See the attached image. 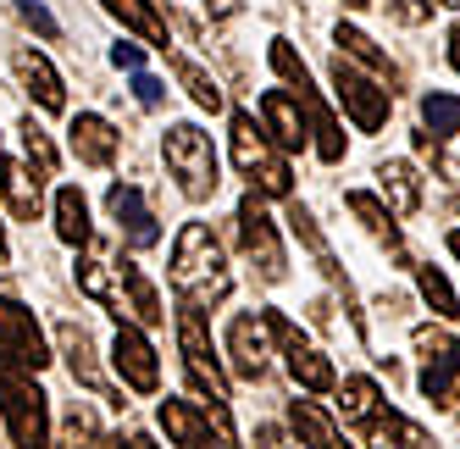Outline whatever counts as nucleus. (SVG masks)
<instances>
[{"instance_id": "nucleus-29", "label": "nucleus", "mask_w": 460, "mask_h": 449, "mask_svg": "<svg viewBox=\"0 0 460 449\" xmlns=\"http://www.w3.org/2000/svg\"><path fill=\"white\" fill-rule=\"evenodd\" d=\"M167 50H172V45H167ZM172 73H178V84L189 89V101L200 106V111H222V84H217L206 67H194L189 56H178V50H172Z\"/></svg>"}, {"instance_id": "nucleus-22", "label": "nucleus", "mask_w": 460, "mask_h": 449, "mask_svg": "<svg viewBox=\"0 0 460 449\" xmlns=\"http://www.w3.org/2000/svg\"><path fill=\"white\" fill-rule=\"evenodd\" d=\"M56 239L73 244V250L94 239V228H89V200H84L78 183H61L56 189Z\"/></svg>"}, {"instance_id": "nucleus-43", "label": "nucleus", "mask_w": 460, "mask_h": 449, "mask_svg": "<svg viewBox=\"0 0 460 449\" xmlns=\"http://www.w3.org/2000/svg\"><path fill=\"white\" fill-rule=\"evenodd\" d=\"M288 449H311V444H288Z\"/></svg>"}, {"instance_id": "nucleus-38", "label": "nucleus", "mask_w": 460, "mask_h": 449, "mask_svg": "<svg viewBox=\"0 0 460 449\" xmlns=\"http://www.w3.org/2000/svg\"><path fill=\"white\" fill-rule=\"evenodd\" d=\"M449 67H455V73H460V22H455V28H449Z\"/></svg>"}, {"instance_id": "nucleus-35", "label": "nucleus", "mask_w": 460, "mask_h": 449, "mask_svg": "<svg viewBox=\"0 0 460 449\" xmlns=\"http://www.w3.org/2000/svg\"><path fill=\"white\" fill-rule=\"evenodd\" d=\"M161 94H167V89H161L150 73H134V101L139 106H161Z\"/></svg>"}, {"instance_id": "nucleus-23", "label": "nucleus", "mask_w": 460, "mask_h": 449, "mask_svg": "<svg viewBox=\"0 0 460 449\" xmlns=\"http://www.w3.org/2000/svg\"><path fill=\"white\" fill-rule=\"evenodd\" d=\"M0 195H6L12 216L17 222H34L40 206H45V172H28V167H6V178H0Z\"/></svg>"}, {"instance_id": "nucleus-27", "label": "nucleus", "mask_w": 460, "mask_h": 449, "mask_svg": "<svg viewBox=\"0 0 460 449\" xmlns=\"http://www.w3.org/2000/svg\"><path fill=\"white\" fill-rule=\"evenodd\" d=\"M294 433H300V444H311V449H349L344 438H339V427L327 422V410L322 405H311V400H294Z\"/></svg>"}, {"instance_id": "nucleus-30", "label": "nucleus", "mask_w": 460, "mask_h": 449, "mask_svg": "<svg viewBox=\"0 0 460 449\" xmlns=\"http://www.w3.org/2000/svg\"><path fill=\"white\" fill-rule=\"evenodd\" d=\"M421 122L433 128L438 139H455L460 134V101H455V94H444V89H427L421 94Z\"/></svg>"}, {"instance_id": "nucleus-6", "label": "nucleus", "mask_w": 460, "mask_h": 449, "mask_svg": "<svg viewBox=\"0 0 460 449\" xmlns=\"http://www.w3.org/2000/svg\"><path fill=\"white\" fill-rule=\"evenodd\" d=\"M167 172L178 178L183 189V200H211L217 195V150H211V134L206 128H194V122H172L167 128Z\"/></svg>"}, {"instance_id": "nucleus-7", "label": "nucleus", "mask_w": 460, "mask_h": 449, "mask_svg": "<svg viewBox=\"0 0 460 449\" xmlns=\"http://www.w3.org/2000/svg\"><path fill=\"white\" fill-rule=\"evenodd\" d=\"M333 94H339V106L355 117L360 134H377V128L388 122V111H394V89L383 78H372V73H360L344 50L333 56Z\"/></svg>"}, {"instance_id": "nucleus-32", "label": "nucleus", "mask_w": 460, "mask_h": 449, "mask_svg": "<svg viewBox=\"0 0 460 449\" xmlns=\"http://www.w3.org/2000/svg\"><path fill=\"white\" fill-rule=\"evenodd\" d=\"M22 150H28V162H34V172H45V178L56 172V145H50V134H45L34 117L22 122Z\"/></svg>"}, {"instance_id": "nucleus-21", "label": "nucleus", "mask_w": 460, "mask_h": 449, "mask_svg": "<svg viewBox=\"0 0 460 449\" xmlns=\"http://www.w3.org/2000/svg\"><path fill=\"white\" fill-rule=\"evenodd\" d=\"M377 183H383V206L394 216H416L421 211V172L411 162H383L377 167Z\"/></svg>"}, {"instance_id": "nucleus-4", "label": "nucleus", "mask_w": 460, "mask_h": 449, "mask_svg": "<svg viewBox=\"0 0 460 449\" xmlns=\"http://www.w3.org/2000/svg\"><path fill=\"white\" fill-rule=\"evenodd\" d=\"M0 416H6L17 449H50V405L34 372H17L0 361Z\"/></svg>"}, {"instance_id": "nucleus-3", "label": "nucleus", "mask_w": 460, "mask_h": 449, "mask_svg": "<svg viewBox=\"0 0 460 449\" xmlns=\"http://www.w3.org/2000/svg\"><path fill=\"white\" fill-rule=\"evenodd\" d=\"M178 349H183V372L194 383V394H200V410L206 422H217V433L234 444V410H227V377H222V361L211 349V333H206V316L200 305H178Z\"/></svg>"}, {"instance_id": "nucleus-11", "label": "nucleus", "mask_w": 460, "mask_h": 449, "mask_svg": "<svg viewBox=\"0 0 460 449\" xmlns=\"http://www.w3.org/2000/svg\"><path fill=\"white\" fill-rule=\"evenodd\" d=\"M411 344L421 356V394L449 405V389L460 383V339L444 333V328H416Z\"/></svg>"}, {"instance_id": "nucleus-40", "label": "nucleus", "mask_w": 460, "mask_h": 449, "mask_svg": "<svg viewBox=\"0 0 460 449\" xmlns=\"http://www.w3.org/2000/svg\"><path fill=\"white\" fill-rule=\"evenodd\" d=\"M0 272H6V222H0Z\"/></svg>"}, {"instance_id": "nucleus-18", "label": "nucleus", "mask_w": 460, "mask_h": 449, "mask_svg": "<svg viewBox=\"0 0 460 449\" xmlns=\"http://www.w3.org/2000/svg\"><path fill=\"white\" fill-rule=\"evenodd\" d=\"M12 73L22 78V89L34 94V101L45 106V111H61L67 106V89H61V78H56V67L40 56V50H28V45H17L12 50Z\"/></svg>"}, {"instance_id": "nucleus-15", "label": "nucleus", "mask_w": 460, "mask_h": 449, "mask_svg": "<svg viewBox=\"0 0 460 449\" xmlns=\"http://www.w3.org/2000/svg\"><path fill=\"white\" fill-rule=\"evenodd\" d=\"M355 433L367 438V449H433V438H427L416 422H405L400 410H388V400H377L367 416H360Z\"/></svg>"}, {"instance_id": "nucleus-37", "label": "nucleus", "mask_w": 460, "mask_h": 449, "mask_svg": "<svg viewBox=\"0 0 460 449\" xmlns=\"http://www.w3.org/2000/svg\"><path fill=\"white\" fill-rule=\"evenodd\" d=\"M206 12H211V17H234L239 0H206Z\"/></svg>"}, {"instance_id": "nucleus-24", "label": "nucleus", "mask_w": 460, "mask_h": 449, "mask_svg": "<svg viewBox=\"0 0 460 449\" xmlns=\"http://www.w3.org/2000/svg\"><path fill=\"white\" fill-rule=\"evenodd\" d=\"M344 206H349L360 222H367V233H372L377 244H388V250L405 261V244H400V228H394V211H388L377 195H367V189H349V195H344Z\"/></svg>"}, {"instance_id": "nucleus-44", "label": "nucleus", "mask_w": 460, "mask_h": 449, "mask_svg": "<svg viewBox=\"0 0 460 449\" xmlns=\"http://www.w3.org/2000/svg\"><path fill=\"white\" fill-rule=\"evenodd\" d=\"M444 6H460V0H444Z\"/></svg>"}, {"instance_id": "nucleus-12", "label": "nucleus", "mask_w": 460, "mask_h": 449, "mask_svg": "<svg viewBox=\"0 0 460 449\" xmlns=\"http://www.w3.org/2000/svg\"><path fill=\"white\" fill-rule=\"evenodd\" d=\"M111 366L122 372V383H128L134 394H155V389H161L155 344L139 333V322H117V339H111Z\"/></svg>"}, {"instance_id": "nucleus-13", "label": "nucleus", "mask_w": 460, "mask_h": 449, "mask_svg": "<svg viewBox=\"0 0 460 449\" xmlns=\"http://www.w3.org/2000/svg\"><path fill=\"white\" fill-rule=\"evenodd\" d=\"M227 356H234V372L244 383H261L272 372V333H267V316H234L227 328Z\"/></svg>"}, {"instance_id": "nucleus-20", "label": "nucleus", "mask_w": 460, "mask_h": 449, "mask_svg": "<svg viewBox=\"0 0 460 449\" xmlns=\"http://www.w3.org/2000/svg\"><path fill=\"white\" fill-rule=\"evenodd\" d=\"M56 344H61V356H67L73 377L84 383V389H94V394H101V389H106V372H101V361H94V339H89V328H78V322H61V328H56Z\"/></svg>"}, {"instance_id": "nucleus-1", "label": "nucleus", "mask_w": 460, "mask_h": 449, "mask_svg": "<svg viewBox=\"0 0 460 449\" xmlns=\"http://www.w3.org/2000/svg\"><path fill=\"white\" fill-rule=\"evenodd\" d=\"M84 250V261H78V288L89 300H101V305H111L117 311V322L128 316V322H139V328H155L161 316V295H155V283L134 267V261H117V255L106 250V244H78Z\"/></svg>"}, {"instance_id": "nucleus-28", "label": "nucleus", "mask_w": 460, "mask_h": 449, "mask_svg": "<svg viewBox=\"0 0 460 449\" xmlns=\"http://www.w3.org/2000/svg\"><path fill=\"white\" fill-rule=\"evenodd\" d=\"M339 45H344V56L349 61H360V67H372V78H383V84H400V67H394V61L367 40V34H360V28L355 22H339Z\"/></svg>"}, {"instance_id": "nucleus-33", "label": "nucleus", "mask_w": 460, "mask_h": 449, "mask_svg": "<svg viewBox=\"0 0 460 449\" xmlns=\"http://www.w3.org/2000/svg\"><path fill=\"white\" fill-rule=\"evenodd\" d=\"M12 6H17V12H22L28 22H34V28H40L45 40H56V34H61V28H56V17L45 12V0H12Z\"/></svg>"}, {"instance_id": "nucleus-9", "label": "nucleus", "mask_w": 460, "mask_h": 449, "mask_svg": "<svg viewBox=\"0 0 460 449\" xmlns=\"http://www.w3.org/2000/svg\"><path fill=\"white\" fill-rule=\"evenodd\" d=\"M239 244H244V255L261 267V283H283V272H288V261H283V244H278V222L267 216V206H261V195L250 189V195L239 200Z\"/></svg>"}, {"instance_id": "nucleus-8", "label": "nucleus", "mask_w": 460, "mask_h": 449, "mask_svg": "<svg viewBox=\"0 0 460 449\" xmlns=\"http://www.w3.org/2000/svg\"><path fill=\"white\" fill-rule=\"evenodd\" d=\"M267 333L283 344V361H288V377L300 383L305 394H333V383H339V372H333V361L322 356V349L288 322L283 311H267Z\"/></svg>"}, {"instance_id": "nucleus-16", "label": "nucleus", "mask_w": 460, "mask_h": 449, "mask_svg": "<svg viewBox=\"0 0 460 449\" xmlns=\"http://www.w3.org/2000/svg\"><path fill=\"white\" fill-rule=\"evenodd\" d=\"M261 128L272 134V145H278V150H305V139H311V128H305V106L294 101L288 89H267V94H261Z\"/></svg>"}, {"instance_id": "nucleus-2", "label": "nucleus", "mask_w": 460, "mask_h": 449, "mask_svg": "<svg viewBox=\"0 0 460 449\" xmlns=\"http://www.w3.org/2000/svg\"><path fill=\"white\" fill-rule=\"evenodd\" d=\"M172 288H178V300L200 305V311H211L234 295V272H227L222 244L211 239L206 222H183V233L172 244Z\"/></svg>"}, {"instance_id": "nucleus-26", "label": "nucleus", "mask_w": 460, "mask_h": 449, "mask_svg": "<svg viewBox=\"0 0 460 449\" xmlns=\"http://www.w3.org/2000/svg\"><path fill=\"white\" fill-rule=\"evenodd\" d=\"M288 228H294V239H300L311 255H316V267L327 272V277H333L339 288H344V295H349V283H344V272H339V261H333V244H327L322 239V228H316V216L305 211V206H288Z\"/></svg>"}, {"instance_id": "nucleus-10", "label": "nucleus", "mask_w": 460, "mask_h": 449, "mask_svg": "<svg viewBox=\"0 0 460 449\" xmlns=\"http://www.w3.org/2000/svg\"><path fill=\"white\" fill-rule=\"evenodd\" d=\"M0 361L17 366V372H45L50 366L45 328L34 322V311H22L17 300H0Z\"/></svg>"}, {"instance_id": "nucleus-14", "label": "nucleus", "mask_w": 460, "mask_h": 449, "mask_svg": "<svg viewBox=\"0 0 460 449\" xmlns=\"http://www.w3.org/2000/svg\"><path fill=\"white\" fill-rule=\"evenodd\" d=\"M106 211L117 222V233L134 244V250H155L161 244V228H155V216H150V206H145V195H139L134 183H111Z\"/></svg>"}, {"instance_id": "nucleus-36", "label": "nucleus", "mask_w": 460, "mask_h": 449, "mask_svg": "<svg viewBox=\"0 0 460 449\" xmlns=\"http://www.w3.org/2000/svg\"><path fill=\"white\" fill-rule=\"evenodd\" d=\"M111 61H117L122 73H139V67H145V50H139V45H117V50H111Z\"/></svg>"}, {"instance_id": "nucleus-34", "label": "nucleus", "mask_w": 460, "mask_h": 449, "mask_svg": "<svg viewBox=\"0 0 460 449\" xmlns=\"http://www.w3.org/2000/svg\"><path fill=\"white\" fill-rule=\"evenodd\" d=\"M388 12L400 17V22H411V28H416V22H427V17H433V6H427V0H388Z\"/></svg>"}, {"instance_id": "nucleus-25", "label": "nucleus", "mask_w": 460, "mask_h": 449, "mask_svg": "<svg viewBox=\"0 0 460 449\" xmlns=\"http://www.w3.org/2000/svg\"><path fill=\"white\" fill-rule=\"evenodd\" d=\"M101 6L122 22V28H134V34H145L155 50H167L172 40H167V22H161V12L150 6V0H101Z\"/></svg>"}, {"instance_id": "nucleus-5", "label": "nucleus", "mask_w": 460, "mask_h": 449, "mask_svg": "<svg viewBox=\"0 0 460 449\" xmlns=\"http://www.w3.org/2000/svg\"><path fill=\"white\" fill-rule=\"evenodd\" d=\"M234 167L250 178L255 195H272V200H283L288 183H294L283 150L272 145V134H267V128H261L250 111H234Z\"/></svg>"}, {"instance_id": "nucleus-31", "label": "nucleus", "mask_w": 460, "mask_h": 449, "mask_svg": "<svg viewBox=\"0 0 460 449\" xmlns=\"http://www.w3.org/2000/svg\"><path fill=\"white\" fill-rule=\"evenodd\" d=\"M416 283H421V300L433 305L438 316H460V300H455V288H449V277H444V272L421 267V277H416Z\"/></svg>"}, {"instance_id": "nucleus-19", "label": "nucleus", "mask_w": 460, "mask_h": 449, "mask_svg": "<svg viewBox=\"0 0 460 449\" xmlns=\"http://www.w3.org/2000/svg\"><path fill=\"white\" fill-rule=\"evenodd\" d=\"M161 427H167V438H172L178 449H217V444H227L222 433L211 438L206 410H194L189 400H161Z\"/></svg>"}, {"instance_id": "nucleus-41", "label": "nucleus", "mask_w": 460, "mask_h": 449, "mask_svg": "<svg viewBox=\"0 0 460 449\" xmlns=\"http://www.w3.org/2000/svg\"><path fill=\"white\" fill-rule=\"evenodd\" d=\"M449 255H455V261H460V233H449Z\"/></svg>"}, {"instance_id": "nucleus-39", "label": "nucleus", "mask_w": 460, "mask_h": 449, "mask_svg": "<svg viewBox=\"0 0 460 449\" xmlns=\"http://www.w3.org/2000/svg\"><path fill=\"white\" fill-rule=\"evenodd\" d=\"M117 449H155V444H150V438H145V433H128V438H122V444H117Z\"/></svg>"}, {"instance_id": "nucleus-17", "label": "nucleus", "mask_w": 460, "mask_h": 449, "mask_svg": "<svg viewBox=\"0 0 460 449\" xmlns=\"http://www.w3.org/2000/svg\"><path fill=\"white\" fill-rule=\"evenodd\" d=\"M67 139H73V155H78L84 167H111L117 162V145H122V134L101 111H78L73 128H67Z\"/></svg>"}, {"instance_id": "nucleus-42", "label": "nucleus", "mask_w": 460, "mask_h": 449, "mask_svg": "<svg viewBox=\"0 0 460 449\" xmlns=\"http://www.w3.org/2000/svg\"><path fill=\"white\" fill-rule=\"evenodd\" d=\"M0 178H6V155H0Z\"/></svg>"}]
</instances>
